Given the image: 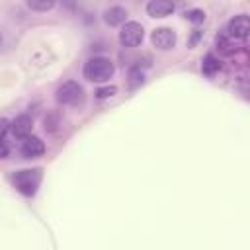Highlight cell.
I'll return each mask as SVG.
<instances>
[{
    "label": "cell",
    "mask_w": 250,
    "mask_h": 250,
    "mask_svg": "<svg viewBox=\"0 0 250 250\" xmlns=\"http://www.w3.org/2000/svg\"><path fill=\"white\" fill-rule=\"evenodd\" d=\"M150 41H152V45L156 49L168 51V49H172L176 45V33L170 27H156L152 31V35H150Z\"/></svg>",
    "instance_id": "6"
},
{
    "label": "cell",
    "mask_w": 250,
    "mask_h": 250,
    "mask_svg": "<svg viewBox=\"0 0 250 250\" xmlns=\"http://www.w3.org/2000/svg\"><path fill=\"white\" fill-rule=\"evenodd\" d=\"M115 92H117L115 86H104V88H98V90H96V98H98V100H105V98L115 96Z\"/></svg>",
    "instance_id": "15"
},
{
    "label": "cell",
    "mask_w": 250,
    "mask_h": 250,
    "mask_svg": "<svg viewBox=\"0 0 250 250\" xmlns=\"http://www.w3.org/2000/svg\"><path fill=\"white\" fill-rule=\"evenodd\" d=\"M20 152L25 156V158H37L45 152V145L39 137L35 135H27L25 139H21V145H20Z\"/></svg>",
    "instance_id": "7"
},
{
    "label": "cell",
    "mask_w": 250,
    "mask_h": 250,
    "mask_svg": "<svg viewBox=\"0 0 250 250\" xmlns=\"http://www.w3.org/2000/svg\"><path fill=\"white\" fill-rule=\"evenodd\" d=\"M113 72H115V66L107 57H92L84 62V68H82L84 78L90 82H105L113 76Z\"/></svg>",
    "instance_id": "1"
},
{
    "label": "cell",
    "mask_w": 250,
    "mask_h": 250,
    "mask_svg": "<svg viewBox=\"0 0 250 250\" xmlns=\"http://www.w3.org/2000/svg\"><path fill=\"white\" fill-rule=\"evenodd\" d=\"M27 6L35 12H49V10L55 8V2L53 0H29Z\"/></svg>",
    "instance_id": "13"
},
{
    "label": "cell",
    "mask_w": 250,
    "mask_h": 250,
    "mask_svg": "<svg viewBox=\"0 0 250 250\" xmlns=\"http://www.w3.org/2000/svg\"><path fill=\"white\" fill-rule=\"evenodd\" d=\"M186 18L189 21H193V23H201L205 20V14L201 10H189V12H186Z\"/></svg>",
    "instance_id": "16"
},
{
    "label": "cell",
    "mask_w": 250,
    "mask_h": 250,
    "mask_svg": "<svg viewBox=\"0 0 250 250\" xmlns=\"http://www.w3.org/2000/svg\"><path fill=\"white\" fill-rule=\"evenodd\" d=\"M82 86L74 80H68V82H62L59 88H57V102L62 104V105H74L82 100Z\"/></svg>",
    "instance_id": "3"
},
{
    "label": "cell",
    "mask_w": 250,
    "mask_h": 250,
    "mask_svg": "<svg viewBox=\"0 0 250 250\" xmlns=\"http://www.w3.org/2000/svg\"><path fill=\"white\" fill-rule=\"evenodd\" d=\"M215 43H217V49L223 53V55H230L236 47H234V41L227 35V33H219L217 35V39H215Z\"/></svg>",
    "instance_id": "11"
},
{
    "label": "cell",
    "mask_w": 250,
    "mask_h": 250,
    "mask_svg": "<svg viewBox=\"0 0 250 250\" xmlns=\"http://www.w3.org/2000/svg\"><path fill=\"white\" fill-rule=\"evenodd\" d=\"M41 182V170L35 168V170H20L16 176H14V184L16 188L25 193V195H33L37 191V186Z\"/></svg>",
    "instance_id": "2"
},
{
    "label": "cell",
    "mask_w": 250,
    "mask_h": 250,
    "mask_svg": "<svg viewBox=\"0 0 250 250\" xmlns=\"http://www.w3.org/2000/svg\"><path fill=\"white\" fill-rule=\"evenodd\" d=\"M199 37H201V33H199V31H197V29H195V31H193V35H191V39H189V45H191V47H193V45H195V43H197V39H199Z\"/></svg>",
    "instance_id": "19"
},
{
    "label": "cell",
    "mask_w": 250,
    "mask_h": 250,
    "mask_svg": "<svg viewBox=\"0 0 250 250\" xmlns=\"http://www.w3.org/2000/svg\"><path fill=\"white\" fill-rule=\"evenodd\" d=\"M125 18H127V10L123 6H109L105 12H104V20L107 25H119V23H125Z\"/></svg>",
    "instance_id": "10"
},
{
    "label": "cell",
    "mask_w": 250,
    "mask_h": 250,
    "mask_svg": "<svg viewBox=\"0 0 250 250\" xmlns=\"http://www.w3.org/2000/svg\"><path fill=\"white\" fill-rule=\"evenodd\" d=\"M31 127H33V119L29 115H18L10 123V129H12L14 137H18V139H25L27 135H31Z\"/></svg>",
    "instance_id": "8"
},
{
    "label": "cell",
    "mask_w": 250,
    "mask_h": 250,
    "mask_svg": "<svg viewBox=\"0 0 250 250\" xmlns=\"http://www.w3.org/2000/svg\"><path fill=\"white\" fill-rule=\"evenodd\" d=\"M174 4L168 2V0H150L146 4V14L152 16V18H166L174 12Z\"/></svg>",
    "instance_id": "9"
},
{
    "label": "cell",
    "mask_w": 250,
    "mask_h": 250,
    "mask_svg": "<svg viewBox=\"0 0 250 250\" xmlns=\"http://www.w3.org/2000/svg\"><path fill=\"white\" fill-rule=\"evenodd\" d=\"M143 82H145V74H143V70H141L139 66L131 68V72H129V86H131V88H137V86H141Z\"/></svg>",
    "instance_id": "14"
},
{
    "label": "cell",
    "mask_w": 250,
    "mask_h": 250,
    "mask_svg": "<svg viewBox=\"0 0 250 250\" xmlns=\"http://www.w3.org/2000/svg\"><path fill=\"white\" fill-rule=\"evenodd\" d=\"M6 156H8V145L0 141V158H6Z\"/></svg>",
    "instance_id": "18"
},
{
    "label": "cell",
    "mask_w": 250,
    "mask_h": 250,
    "mask_svg": "<svg viewBox=\"0 0 250 250\" xmlns=\"http://www.w3.org/2000/svg\"><path fill=\"white\" fill-rule=\"evenodd\" d=\"M248 31H250V20L248 16H234L229 23H227V29L225 33L234 41V39H240L244 41L248 37Z\"/></svg>",
    "instance_id": "5"
},
{
    "label": "cell",
    "mask_w": 250,
    "mask_h": 250,
    "mask_svg": "<svg viewBox=\"0 0 250 250\" xmlns=\"http://www.w3.org/2000/svg\"><path fill=\"white\" fill-rule=\"evenodd\" d=\"M143 37H145V29L139 21H127L119 31V43L123 47H137L143 41Z\"/></svg>",
    "instance_id": "4"
},
{
    "label": "cell",
    "mask_w": 250,
    "mask_h": 250,
    "mask_svg": "<svg viewBox=\"0 0 250 250\" xmlns=\"http://www.w3.org/2000/svg\"><path fill=\"white\" fill-rule=\"evenodd\" d=\"M8 131H10V121L4 119V117H0V141H4V137H6Z\"/></svg>",
    "instance_id": "17"
},
{
    "label": "cell",
    "mask_w": 250,
    "mask_h": 250,
    "mask_svg": "<svg viewBox=\"0 0 250 250\" xmlns=\"http://www.w3.org/2000/svg\"><path fill=\"white\" fill-rule=\"evenodd\" d=\"M201 70H203V74L213 76V74L219 70V61H217L213 55H205V59H203V62H201Z\"/></svg>",
    "instance_id": "12"
}]
</instances>
